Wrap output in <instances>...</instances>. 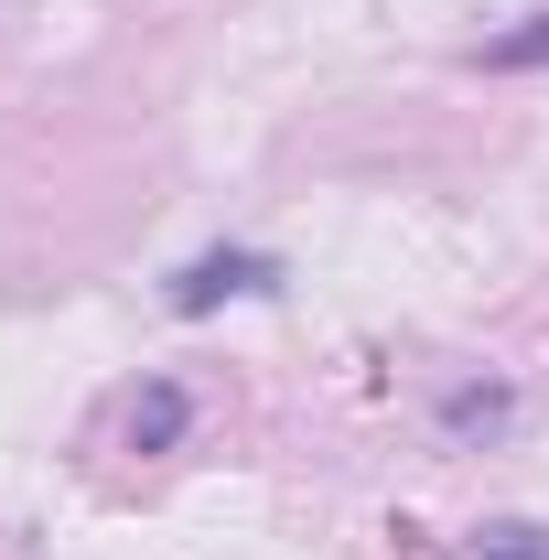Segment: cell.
Listing matches in <instances>:
<instances>
[{"label":"cell","mask_w":549,"mask_h":560,"mask_svg":"<svg viewBox=\"0 0 549 560\" xmlns=\"http://www.w3.org/2000/svg\"><path fill=\"white\" fill-rule=\"evenodd\" d=\"M475 560H549V528H528V517H495V528H475Z\"/></svg>","instance_id":"cell-4"},{"label":"cell","mask_w":549,"mask_h":560,"mask_svg":"<svg viewBox=\"0 0 549 560\" xmlns=\"http://www.w3.org/2000/svg\"><path fill=\"white\" fill-rule=\"evenodd\" d=\"M506 410H517L506 388H453V399H442V420H453V431H506Z\"/></svg>","instance_id":"cell-5"},{"label":"cell","mask_w":549,"mask_h":560,"mask_svg":"<svg viewBox=\"0 0 549 560\" xmlns=\"http://www.w3.org/2000/svg\"><path fill=\"white\" fill-rule=\"evenodd\" d=\"M173 431H184V388H140V410H130V442H140V453H162Z\"/></svg>","instance_id":"cell-3"},{"label":"cell","mask_w":549,"mask_h":560,"mask_svg":"<svg viewBox=\"0 0 549 560\" xmlns=\"http://www.w3.org/2000/svg\"><path fill=\"white\" fill-rule=\"evenodd\" d=\"M539 66H549V11L506 22V33H484V75H539Z\"/></svg>","instance_id":"cell-2"},{"label":"cell","mask_w":549,"mask_h":560,"mask_svg":"<svg viewBox=\"0 0 549 560\" xmlns=\"http://www.w3.org/2000/svg\"><path fill=\"white\" fill-rule=\"evenodd\" d=\"M248 291H280V259H259V248H215V259H195V270L173 280V313H215V302H248Z\"/></svg>","instance_id":"cell-1"}]
</instances>
